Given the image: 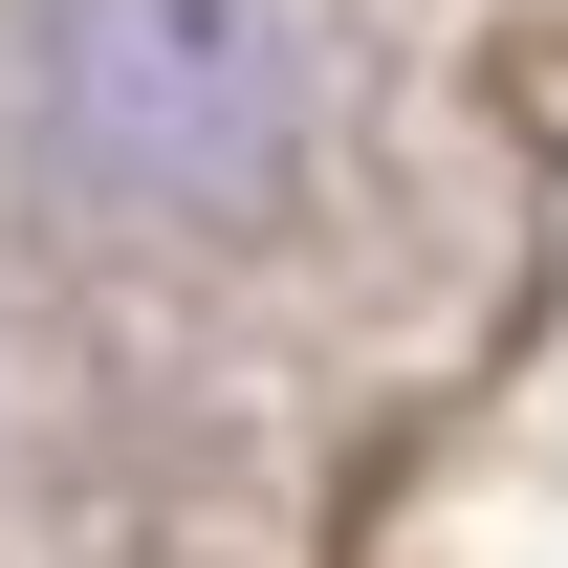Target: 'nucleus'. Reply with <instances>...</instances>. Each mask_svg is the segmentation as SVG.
Here are the masks:
<instances>
[{"mask_svg": "<svg viewBox=\"0 0 568 568\" xmlns=\"http://www.w3.org/2000/svg\"><path fill=\"white\" fill-rule=\"evenodd\" d=\"M44 132L132 219H241L306 153V22L284 0H44Z\"/></svg>", "mask_w": 568, "mask_h": 568, "instance_id": "f257e3e1", "label": "nucleus"}]
</instances>
